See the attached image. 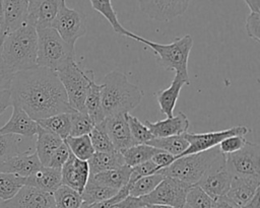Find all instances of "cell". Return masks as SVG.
Returning a JSON list of instances; mask_svg holds the SVG:
<instances>
[{"instance_id":"41","label":"cell","mask_w":260,"mask_h":208,"mask_svg":"<svg viewBox=\"0 0 260 208\" xmlns=\"http://www.w3.org/2000/svg\"><path fill=\"white\" fill-rule=\"evenodd\" d=\"M94 124L92 123L89 116L85 113L74 112L71 114V129L70 136L78 137L88 135L93 129Z\"/></svg>"},{"instance_id":"39","label":"cell","mask_w":260,"mask_h":208,"mask_svg":"<svg viewBox=\"0 0 260 208\" xmlns=\"http://www.w3.org/2000/svg\"><path fill=\"white\" fill-rule=\"evenodd\" d=\"M94 152H113L115 151L112 141L105 129L104 123L94 125L91 132L88 134Z\"/></svg>"},{"instance_id":"53","label":"cell","mask_w":260,"mask_h":208,"mask_svg":"<svg viewBox=\"0 0 260 208\" xmlns=\"http://www.w3.org/2000/svg\"><path fill=\"white\" fill-rule=\"evenodd\" d=\"M245 3L253 13H260V1L259 0H246Z\"/></svg>"},{"instance_id":"44","label":"cell","mask_w":260,"mask_h":208,"mask_svg":"<svg viewBox=\"0 0 260 208\" xmlns=\"http://www.w3.org/2000/svg\"><path fill=\"white\" fill-rule=\"evenodd\" d=\"M247 140L243 137V136H232V137H228L224 140H222L217 146L220 150V152L224 155L230 154V153H234L238 150H240L242 147H244V145L246 144Z\"/></svg>"},{"instance_id":"38","label":"cell","mask_w":260,"mask_h":208,"mask_svg":"<svg viewBox=\"0 0 260 208\" xmlns=\"http://www.w3.org/2000/svg\"><path fill=\"white\" fill-rule=\"evenodd\" d=\"M164 179H165V176L159 172L144 177L131 185L129 196L136 197V198L146 196L149 193H151Z\"/></svg>"},{"instance_id":"18","label":"cell","mask_w":260,"mask_h":208,"mask_svg":"<svg viewBox=\"0 0 260 208\" xmlns=\"http://www.w3.org/2000/svg\"><path fill=\"white\" fill-rule=\"evenodd\" d=\"M42 166L36 151L29 149L0 162V172L12 174L26 179Z\"/></svg>"},{"instance_id":"12","label":"cell","mask_w":260,"mask_h":208,"mask_svg":"<svg viewBox=\"0 0 260 208\" xmlns=\"http://www.w3.org/2000/svg\"><path fill=\"white\" fill-rule=\"evenodd\" d=\"M232 180L233 176L225 167V155L222 154L211 164L197 183V186L213 200H216L226 195Z\"/></svg>"},{"instance_id":"33","label":"cell","mask_w":260,"mask_h":208,"mask_svg":"<svg viewBox=\"0 0 260 208\" xmlns=\"http://www.w3.org/2000/svg\"><path fill=\"white\" fill-rule=\"evenodd\" d=\"M152 146L147 144H136L122 152L125 165L129 167L136 166L148 160H151L152 156L158 151Z\"/></svg>"},{"instance_id":"51","label":"cell","mask_w":260,"mask_h":208,"mask_svg":"<svg viewBox=\"0 0 260 208\" xmlns=\"http://www.w3.org/2000/svg\"><path fill=\"white\" fill-rule=\"evenodd\" d=\"M213 208H239V207H237L229 199H226L225 196H223L214 200Z\"/></svg>"},{"instance_id":"52","label":"cell","mask_w":260,"mask_h":208,"mask_svg":"<svg viewBox=\"0 0 260 208\" xmlns=\"http://www.w3.org/2000/svg\"><path fill=\"white\" fill-rule=\"evenodd\" d=\"M260 196V192L259 190L256 192V194L254 195V197L245 205H243L240 208H260V202H259V197Z\"/></svg>"},{"instance_id":"42","label":"cell","mask_w":260,"mask_h":208,"mask_svg":"<svg viewBox=\"0 0 260 208\" xmlns=\"http://www.w3.org/2000/svg\"><path fill=\"white\" fill-rule=\"evenodd\" d=\"M126 119L132 138L137 144H146L153 138L149 129L146 127L145 124L141 123L138 118L130 114H126Z\"/></svg>"},{"instance_id":"11","label":"cell","mask_w":260,"mask_h":208,"mask_svg":"<svg viewBox=\"0 0 260 208\" xmlns=\"http://www.w3.org/2000/svg\"><path fill=\"white\" fill-rule=\"evenodd\" d=\"M249 128L243 125L234 126L225 130L221 131H212V132H206V133H184V138L188 141L189 147L179 156L176 157L180 158L189 154L198 153L201 151H205L208 149H211L213 147H216L222 140H224L228 137L232 136H244L247 133H249Z\"/></svg>"},{"instance_id":"57","label":"cell","mask_w":260,"mask_h":208,"mask_svg":"<svg viewBox=\"0 0 260 208\" xmlns=\"http://www.w3.org/2000/svg\"><path fill=\"white\" fill-rule=\"evenodd\" d=\"M2 43H3V41L1 40V38H0V57H1V49H2Z\"/></svg>"},{"instance_id":"25","label":"cell","mask_w":260,"mask_h":208,"mask_svg":"<svg viewBox=\"0 0 260 208\" xmlns=\"http://www.w3.org/2000/svg\"><path fill=\"white\" fill-rule=\"evenodd\" d=\"M63 143V140L52 132L39 126L36 142V153L43 166H47L54 151Z\"/></svg>"},{"instance_id":"45","label":"cell","mask_w":260,"mask_h":208,"mask_svg":"<svg viewBox=\"0 0 260 208\" xmlns=\"http://www.w3.org/2000/svg\"><path fill=\"white\" fill-rule=\"evenodd\" d=\"M69 154H70V150H69L68 146L66 145V143L63 141V143L54 151V153L50 157V160H49L47 166L52 167V168L61 169L63 164L68 159Z\"/></svg>"},{"instance_id":"49","label":"cell","mask_w":260,"mask_h":208,"mask_svg":"<svg viewBox=\"0 0 260 208\" xmlns=\"http://www.w3.org/2000/svg\"><path fill=\"white\" fill-rule=\"evenodd\" d=\"M141 207H144V205L141 202L140 198L128 196L124 200L116 203L110 208H141Z\"/></svg>"},{"instance_id":"5","label":"cell","mask_w":260,"mask_h":208,"mask_svg":"<svg viewBox=\"0 0 260 208\" xmlns=\"http://www.w3.org/2000/svg\"><path fill=\"white\" fill-rule=\"evenodd\" d=\"M221 155L222 153L216 146L205 151L177 158L170 166L160 169L158 172L165 177L174 178L194 186L197 185L211 164Z\"/></svg>"},{"instance_id":"16","label":"cell","mask_w":260,"mask_h":208,"mask_svg":"<svg viewBox=\"0 0 260 208\" xmlns=\"http://www.w3.org/2000/svg\"><path fill=\"white\" fill-rule=\"evenodd\" d=\"M61 0H30L27 3L26 23L36 29L49 28L56 17Z\"/></svg>"},{"instance_id":"17","label":"cell","mask_w":260,"mask_h":208,"mask_svg":"<svg viewBox=\"0 0 260 208\" xmlns=\"http://www.w3.org/2000/svg\"><path fill=\"white\" fill-rule=\"evenodd\" d=\"M89 178V167L87 161L76 158L71 152L68 159L61 168L62 185L82 193Z\"/></svg>"},{"instance_id":"9","label":"cell","mask_w":260,"mask_h":208,"mask_svg":"<svg viewBox=\"0 0 260 208\" xmlns=\"http://www.w3.org/2000/svg\"><path fill=\"white\" fill-rule=\"evenodd\" d=\"M191 187V185L180 180L165 177L151 193L139 198L144 207L146 205H169L176 208H184L186 196Z\"/></svg>"},{"instance_id":"3","label":"cell","mask_w":260,"mask_h":208,"mask_svg":"<svg viewBox=\"0 0 260 208\" xmlns=\"http://www.w3.org/2000/svg\"><path fill=\"white\" fill-rule=\"evenodd\" d=\"M37 56L38 33L35 26L25 22L4 38L1 59L13 74L37 68Z\"/></svg>"},{"instance_id":"56","label":"cell","mask_w":260,"mask_h":208,"mask_svg":"<svg viewBox=\"0 0 260 208\" xmlns=\"http://www.w3.org/2000/svg\"><path fill=\"white\" fill-rule=\"evenodd\" d=\"M80 208H91V205H88V204H85V203H82Z\"/></svg>"},{"instance_id":"2","label":"cell","mask_w":260,"mask_h":208,"mask_svg":"<svg viewBox=\"0 0 260 208\" xmlns=\"http://www.w3.org/2000/svg\"><path fill=\"white\" fill-rule=\"evenodd\" d=\"M101 85V102L105 118L129 114L137 108L143 97L142 91L131 83L120 71H111L105 75Z\"/></svg>"},{"instance_id":"19","label":"cell","mask_w":260,"mask_h":208,"mask_svg":"<svg viewBox=\"0 0 260 208\" xmlns=\"http://www.w3.org/2000/svg\"><path fill=\"white\" fill-rule=\"evenodd\" d=\"M13 111L9 120L0 127V132L3 134H13L23 138L30 139L38 133L39 125L32 120L21 108L12 105Z\"/></svg>"},{"instance_id":"32","label":"cell","mask_w":260,"mask_h":208,"mask_svg":"<svg viewBox=\"0 0 260 208\" xmlns=\"http://www.w3.org/2000/svg\"><path fill=\"white\" fill-rule=\"evenodd\" d=\"M146 144L156 149L166 151L175 156V158L182 154L189 147V143L184 138L183 134L164 138H152Z\"/></svg>"},{"instance_id":"21","label":"cell","mask_w":260,"mask_h":208,"mask_svg":"<svg viewBox=\"0 0 260 208\" xmlns=\"http://www.w3.org/2000/svg\"><path fill=\"white\" fill-rule=\"evenodd\" d=\"M260 179L233 177L230 189L225 195L237 207H242L248 203L259 190Z\"/></svg>"},{"instance_id":"35","label":"cell","mask_w":260,"mask_h":208,"mask_svg":"<svg viewBox=\"0 0 260 208\" xmlns=\"http://www.w3.org/2000/svg\"><path fill=\"white\" fill-rule=\"evenodd\" d=\"M23 140L21 136L0 132V162L26 151L21 149Z\"/></svg>"},{"instance_id":"36","label":"cell","mask_w":260,"mask_h":208,"mask_svg":"<svg viewBox=\"0 0 260 208\" xmlns=\"http://www.w3.org/2000/svg\"><path fill=\"white\" fill-rule=\"evenodd\" d=\"M56 208H80L82 202L81 194L62 185L54 193Z\"/></svg>"},{"instance_id":"37","label":"cell","mask_w":260,"mask_h":208,"mask_svg":"<svg viewBox=\"0 0 260 208\" xmlns=\"http://www.w3.org/2000/svg\"><path fill=\"white\" fill-rule=\"evenodd\" d=\"M25 179L16 175L0 172V199L4 202L14 197L24 186Z\"/></svg>"},{"instance_id":"22","label":"cell","mask_w":260,"mask_h":208,"mask_svg":"<svg viewBox=\"0 0 260 208\" xmlns=\"http://www.w3.org/2000/svg\"><path fill=\"white\" fill-rule=\"evenodd\" d=\"M185 84H190L189 77L180 74H175L171 85L166 89H160L154 93L159 107V110L167 118L173 117V113L180 95V91Z\"/></svg>"},{"instance_id":"30","label":"cell","mask_w":260,"mask_h":208,"mask_svg":"<svg viewBox=\"0 0 260 208\" xmlns=\"http://www.w3.org/2000/svg\"><path fill=\"white\" fill-rule=\"evenodd\" d=\"M90 5L95 11L100 12L110 22L113 29L117 33H119L121 36H124V37L131 38L133 40H136L137 34H135L134 32H132L128 29H126L120 23V21L118 19V16H117V13H116V11L113 7L112 1H110V0H91Z\"/></svg>"},{"instance_id":"60","label":"cell","mask_w":260,"mask_h":208,"mask_svg":"<svg viewBox=\"0 0 260 208\" xmlns=\"http://www.w3.org/2000/svg\"><path fill=\"white\" fill-rule=\"evenodd\" d=\"M141 208H145V207H141Z\"/></svg>"},{"instance_id":"31","label":"cell","mask_w":260,"mask_h":208,"mask_svg":"<svg viewBox=\"0 0 260 208\" xmlns=\"http://www.w3.org/2000/svg\"><path fill=\"white\" fill-rule=\"evenodd\" d=\"M117 190L98 184L96 182L88 178V181L81 193V198L83 203L93 205L112 198L117 194Z\"/></svg>"},{"instance_id":"29","label":"cell","mask_w":260,"mask_h":208,"mask_svg":"<svg viewBox=\"0 0 260 208\" xmlns=\"http://www.w3.org/2000/svg\"><path fill=\"white\" fill-rule=\"evenodd\" d=\"M38 125L57 135L63 141L70 136V129H71V114L69 113H62L57 114L45 119H41L36 121Z\"/></svg>"},{"instance_id":"15","label":"cell","mask_w":260,"mask_h":208,"mask_svg":"<svg viewBox=\"0 0 260 208\" xmlns=\"http://www.w3.org/2000/svg\"><path fill=\"white\" fill-rule=\"evenodd\" d=\"M103 123L112 141L115 151L122 153L126 149L137 144L130 133L126 114H119L107 117L105 118Z\"/></svg>"},{"instance_id":"48","label":"cell","mask_w":260,"mask_h":208,"mask_svg":"<svg viewBox=\"0 0 260 208\" xmlns=\"http://www.w3.org/2000/svg\"><path fill=\"white\" fill-rule=\"evenodd\" d=\"M13 75L14 74L6 67V65L4 64L0 57V91L9 90Z\"/></svg>"},{"instance_id":"4","label":"cell","mask_w":260,"mask_h":208,"mask_svg":"<svg viewBox=\"0 0 260 208\" xmlns=\"http://www.w3.org/2000/svg\"><path fill=\"white\" fill-rule=\"evenodd\" d=\"M37 33L38 67L47 68L57 73L75 61L74 47L65 43L54 28L37 29Z\"/></svg>"},{"instance_id":"27","label":"cell","mask_w":260,"mask_h":208,"mask_svg":"<svg viewBox=\"0 0 260 208\" xmlns=\"http://www.w3.org/2000/svg\"><path fill=\"white\" fill-rule=\"evenodd\" d=\"M85 113L89 116L92 123L98 125L105 120L101 102V85L95 83L93 73L88 80V88L84 101Z\"/></svg>"},{"instance_id":"54","label":"cell","mask_w":260,"mask_h":208,"mask_svg":"<svg viewBox=\"0 0 260 208\" xmlns=\"http://www.w3.org/2000/svg\"><path fill=\"white\" fill-rule=\"evenodd\" d=\"M0 38L3 41L5 38V28H4V13H3V3L0 0Z\"/></svg>"},{"instance_id":"26","label":"cell","mask_w":260,"mask_h":208,"mask_svg":"<svg viewBox=\"0 0 260 208\" xmlns=\"http://www.w3.org/2000/svg\"><path fill=\"white\" fill-rule=\"evenodd\" d=\"M89 167V176H93L103 171L116 169L125 165L122 153L113 152H94L87 160Z\"/></svg>"},{"instance_id":"46","label":"cell","mask_w":260,"mask_h":208,"mask_svg":"<svg viewBox=\"0 0 260 208\" xmlns=\"http://www.w3.org/2000/svg\"><path fill=\"white\" fill-rule=\"evenodd\" d=\"M260 13L251 12L245 21V27L248 36L255 42H260Z\"/></svg>"},{"instance_id":"55","label":"cell","mask_w":260,"mask_h":208,"mask_svg":"<svg viewBox=\"0 0 260 208\" xmlns=\"http://www.w3.org/2000/svg\"><path fill=\"white\" fill-rule=\"evenodd\" d=\"M145 208H176L169 205H146Z\"/></svg>"},{"instance_id":"34","label":"cell","mask_w":260,"mask_h":208,"mask_svg":"<svg viewBox=\"0 0 260 208\" xmlns=\"http://www.w3.org/2000/svg\"><path fill=\"white\" fill-rule=\"evenodd\" d=\"M64 142L68 146L70 152L80 160L87 161L94 153V149L91 145L88 135H83L78 137L68 136L64 140Z\"/></svg>"},{"instance_id":"23","label":"cell","mask_w":260,"mask_h":208,"mask_svg":"<svg viewBox=\"0 0 260 208\" xmlns=\"http://www.w3.org/2000/svg\"><path fill=\"white\" fill-rule=\"evenodd\" d=\"M4 28L5 37L18 29L26 22L27 3L26 0H4Z\"/></svg>"},{"instance_id":"40","label":"cell","mask_w":260,"mask_h":208,"mask_svg":"<svg viewBox=\"0 0 260 208\" xmlns=\"http://www.w3.org/2000/svg\"><path fill=\"white\" fill-rule=\"evenodd\" d=\"M214 200L199 186L194 185L188 191L185 205L189 208H213Z\"/></svg>"},{"instance_id":"14","label":"cell","mask_w":260,"mask_h":208,"mask_svg":"<svg viewBox=\"0 0 260 208\" xmlns=\"http://www.w3.org/2000/svg\"><path fill=\"white\" fill-rule=\"evenodd\" d=\"M0 205L3 208H56L53 194L25 185L14 197Z\"/></svg>"},{"instance_id":"7","label":"cell","mask_w":260,"mask_h":208,"mask_svg":"<svg viewBox=\"0 0 260 208\" xmlns=\"http://www.w3.org/2000/svg\"><path fill=\"white\" fill-rule=\"evenodd\" d=\"M92 73L91 70L83 71L79 63H76L75 61L57 72L65 89L68 103L75 112L85 113L84 101L88 88V80Z\"/></svg>"},{"instance_id":"50","label":"cell","mask_w":260,"mask_h":208,"mask_svg":"<svg viewBox=\"0 0 260 208\" xmlns=\"http://www.w3.org/2000/svg\"><path fill=\"white\" fill-rule=\"evenodd\" d=\"M11 106V96L9 90L0 91V115Z\"/></svg>"},{"instance_id":"8","label":"cell","mask_w":260,"mask_h":208,"mask_svg":"<svg viewBox=\"0 0 260 208\" xmlns=\"http://www.w3.org/2000/svg\"><path fill=\"white\" fill-rule=\"evenodd\" d=\"M225 167L233 177L260 179V146L247 141L240 150L225 155Z\"/></svg>"},{"instance_id":"43","label":"cell","mask_w":260,"mask_h":208,"mask_svg":"<svg viewBox=\"0 0 260 208\" xmlns=\"http://www.w3.org/2000/svg\"><path fill=\"white\" fill-rule=\"evenodd\" d=\"M158 171L159 170H158L157 166L151 160H148L146 162H143L141 164H138L136 166L131 167L130 179H129V183L128 184L131 186L136 181H138V180H140V179H142L144 177L156 174Z\"/></svg>"},{"instance_id":"47","label":"cell","mask_w":260,"mask_h":208,"mask_svg":"<svg viewBox=\"0 0 260 208\" xmlns=\"http://www.w3.org/2000/svg\"><path fill=\"white\" fill-rule=\"evenodd\" d=\"M175 160H176L175 156L162 150H158L151 158V161L157 166L158 170L170 166Z\"/></svg>"},{"instance_id":"13","label":"cell","mask_w":260,"mask_h":208,"mask_svg":"<svg viewBox=\"0 0 260 208\" xmlns=\"http://www.w3.org/2000/svg\"><path fill=\"white\" fill-rule=\"evenodd\" d=\"M189 6L186 0H143L139 1L140 10L149 18L169 21L185 13Z\"/></svg>"},{"instance_id":"24","label":"cell","mask_w":260,"mask_h":208,"mask_svg":"<svg viewBox=\"0 0 260 208\" xmlns=\"http://www.w3.org/2000/svg\"><path fill=\"white\" fill-rule=\"evenodd\" d=\"M24 185L53 194L60 186H62L61 169L42 166L39 170L25 179Z\"/></svg>"},{"instance_id":"58","label":"cell","mask_w":260,"mask_h":208,"mask_svg":"<svg viewBox=\"0 0 260 208\" xmlns=\"http://www.w3.org/2000/svg\"><path fill=\"white\" fill-rule=\"evenodd\" d=\"M184 208H189V207H187V206H186V205H185V206H184Z\"/></svg>"},{"instance_id":"6","label":"cell","mask_w":260,"mask_h":208,"mask_svg":"<svg viewBox=\"0 0 260 208\" xmlns=\"http://www.w3.org/2000/svg\"><path fill=\"white\" fill-rule=\"evenodd\" d=\"M148 46L157 57L158 63L168 70H174L176 74L189 77L188 59L193 47V39L190 34L177 38L170 44H158L137 36L136 40Z\"/></svg>"},{"instance_id":"1","label":"cell","mask_w":260,"mask_h":208,"mask_svg":"<svg viewBox=\"0 0 260 208\" xmlns=\"http://www.w3.org/2000/svg\"><path fill=\"white\" fill-rule=\"evenodd\" d=\"M9 92L11 106H18L35 121L75 112L68 103L57 73L47 68L37 67L15 73Z\"/></svg>"},{"instance_id":"10","label":"cell","mask_w":260,"mask_h":208,"mask_svg":"<svg viewBox=\"0 0 260 208\" xmlns=\"http://www.w3.org/2000/svg\"><path fill=\"white\" fill-rule=\"evenodd\" d=\"M51 27L58 32L65 43L74 47L75 42L86 33V17L82 12L69 8L65 1L61 0Z\"/></svg>"},{"instance_id":"59","label":"cell","mask_w":260,"mask_h":208,"mask_svg":"<svg viewBox=\"0 0 260 208\" xmlns=\"http://www.w3.org/2000/svg\"><path fill=\"white\" fill-rule=\"evenodd\" d=\"M0 208H3V207H2V206H1V205H0Z\"/></svg>"},{"instance_id":"20","label":"cell","mask_w":260,"mask_h":208,"mask_svg":"<svg viewBox=\"0 0 260 208\" xmlns=\"http://www.w3.org/2000/svg\"><path fill=\"white\" fill-rule=\"evenodd\" d=\"M149 129L153 138H164L178 136L186 133L189 128V119L183 112H179L176 116L160 120L157 122L145 121L144 123Z\"/></svg>"},{"instance_id":"28","label":"cell","mask_w":260,"mask_h":208,"mask_svg":"<svg viewBox=\"0 0 260 208\" xmlns=\"http://www.w3.org/2000/svg\"><path fill=\"white\" fill-rule=\"evenodd\" d=\"M130 172L131 167L123 165L122 167L116 169H111L93 176H89V178L98 184L119 191L129 183Z\"/></svg>"}]
</instances>
